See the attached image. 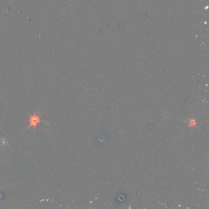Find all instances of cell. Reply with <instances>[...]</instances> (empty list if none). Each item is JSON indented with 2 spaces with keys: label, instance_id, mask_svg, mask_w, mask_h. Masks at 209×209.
I'll list each match as a JSON object with an SVG mask.
<instances>
[{
  "label": "cell",
  "instance_id": "cell-1",
  "mask_svg": "<svg viewBox=\"0 0 209 209\" xmlns=\"http://www.w3.org/2000/svg\"><path fill=\"white\" fill-rule=\"evenodd\" d=\"M41 120L39 117L37 115L36 113H34L33 115H31L30 117V119H29L30 125H29L28 128L32 126L34 128V129H36L37 125H38V124L39 123H41Z\"/></svg>",
  "mask_w": 209,
  "mask_h": 209
}]
</instances>
